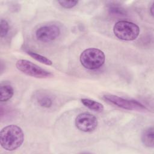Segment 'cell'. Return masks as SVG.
Listing matches in <instances>:
<instances>
[{"instance_id": "6da1fadb", "label": "cell", "mask_w": 154, "mask_h": 154, "mask_svg": "<svg viewBox=\"0 0 154 154\" xmlns=\"http://www.w3.org/2000/svg\"><path fill=\"white\" fill-rule=\"evenodd\" d=\"M24 140L22 129L15 125L4 127L0 132L1 146L6 150L12 151L19 148Z\"/></svg>"}, {"instance_id": "7a4b0ae2", "label": "cell", "mask_w": 154, "mask_h": 154, "mask_svg": "<svg viewBox=\"0 0 154 154\" xmlns=\"http://www.w3.org/2000/svg\"><path fill=\"white\" fill-rule=\"evenodd\" d=\"M79 59L84 67L89 70H96L103 65L105 56L101 50L92 48L84 50L81 54Z\"/></svg>"}, {"instance_id": "3957f363", "label": "cell", "mask_w": 154, "mask_h": 154, "mask_svg": "<svg viewBox=\"0 0 154 154\" xmlns=\"http://www.w3.org/2000/svg\"><path fill=\"white\" fill-rule=\"evenodd\" d=\"M113 31L118 38L125 41H131L138 37L140 34V28L133 22L120 20L114 25Z\"/></svg>"}, {"instance_id": "277c9868", "label": "cell", "mask_w": 154, "mask_h": 154, "mask_svg": "<svg viewBox=\"0 0 154 154\" xmlns=\"http://www.w3.org/2000/svg\"><path fill=\"white\" fill-rule=\"evenodd\" d=\"M17 69L22 73L37 78H48L53 76L50 72L39 67L26 60H19L16 62Z\"/></svg>"}, {"instance_id": "5b68a950", "label": "cell", "mask_w": 154, "mask_h": 154, "mask_svg": "<svg viewBox=\"0 0 154 154\" xmlns=\"http://www.w3.org/2000/svg\"><path fill=\"white\" fill-rule=\"evenodd\" d=\"M103 98L109 103L123 109L138 111L146 109V108L143 104L137 100H129L112 94L104 95Z\"/></svg>"}, {"instance_id": "8992f818", "label": "cell", "mask_w": 154, "mask_h": 154, "mask_svg": "<svg viewBox=\"0 0 154 154\" xmlns=\"http://www.w3.org/2000/svg\"><path fill=\"white\" fill-rule=\"evenodd\" d=\"M97 124L96 117L88 112L81 113L75 119L76 127L81 131L85 132L93 131L97 128Z\"/></svg>"}, {"instance_id": "52a82bcc", "label": "cell", "mask_w": 154, "mask_h": 154, "mask_svg": "<svg viewBox=\"0 0 154 154\" xmlns=\"http://www.w3.org/2000/svg\"><path fill=\"white\" fill-rule=\"evenodd\" d=\"M60 34V28L55 25H46L38 28L35 32L36 38L45 43L55 40Z\"/></svg>"}, {"instance_id": "ba28073f", "label": "cell", "mask_w": 154, "mask_h": 154, "mask_svg": "<svg viewBox=\"0 0 154 154\" xmlns=\"http://www.w3.org/2000/svg\"><path fill=\"white\" fill-rule=\"evenodd\" d=\"M141 141L144 145L148 147H154L153 128L149 127L145 129L141 134Z\"/></svg>"}, {"instance_id": "9c48e42d", "label": "cell", "mask_w": 154, "mask_h": 154, "mask_svg": "<svg viewBox=\"0 0 154 154\" xmlns=\"http://www.w3.org/2000/svg\"><path fill=\"white\" fill-rule=\"evenodd\" d=\"M0 100L2 102L10 100L14 94V90L12 86L8 83L2 82L0 85Z\"/></svg>"}, {"instance_id": "30bf717a", "label": "cell", "mask_w": 154, "mask_h": 154, "mask_svg": "<svg viewBox=\"0 0 154 154\" xmlns=\"http://www.w3.org/2000/svg\"><path fill=\"white\" fill-rule=\"evenodd\" d=\"M82 103L89 108L91 110L96 111V112H101L103 110V105L95 100H91L89 99H82L81 100Z\"/></svg>"}, {"instance_id": "8fae6325", "label": "cell", "mask_w": 154, "mask_h": 154, "mask_svg": "<svg viewBox=\"0 0 154 154\" xmlns=\"http://www.w3.org/2000/svg\"><path fill=\"white\" fill-rule=\"evenodd\" d=\"M37 100L40 106L44 108H49L52 105V99L48 95L40 94L38 96Z\"/></svg>"}, {"instance_id": "7c38bea8", "label": "cell", "mask_w": 154, "mask_h": 154, "mask_svg": "<svg viewBox=\"0 0 154 154\" xmlns=\"http://www.w3.org/2000/svg\"><path fill=\"white\" fill-rule=\"evenodd\" d=\"M27 54L31 56V57H32L34 60H35L36 61L41 63H43V64H45L46 65H48V66H51L52 64V61L48 59V58H46V57H44L42 55H40L38 54H37L35 52H31V51H27L26 52Z\"/></svg>"}, {"instance_id": "4fadbf2b", "label": "cell", "mask_w": 154, "mask_h": 154, "mask_svg": "<svg viewBox=\"0 0 154 154\" xmlns=\"http://www.w3.org/2000/svg\"><path fill=\"white\" fill-rule=\"evenodd\" d=\"M108 10L110 13L117 16H124L126 14V11L123 8L115 4L111 5L108 8Z\"/></svg>"}, {"instance_id": "5bb4252c", "label": "cell", "mask_w": 154, "mask_h": 154, "mask_svg": "<svg viewBox=\"0 0 154 154\" xmlns=\"http://www.w3.org/2000/svg\"><path fill=\"white\" fill-rule=\"evenodd\" d=\"M0 27H1V31H0V35L1 37H4L8 34L9 30V26L8 22L4 20L1 19L0 22Z\"/></svg>"}, {"instance_id": "9a60e30c", "label": "cell", "mask_w": 154, "mask_h": 154, "mask_svg": "<svg viewBox=\"0 0 154 154\" xmlns=\"http://www.w3.org/2000/svg\"><path fill=\"white\" fill-rule=\"evenodd\" d=\"M60 5L65 8H72L78 4V1H58Z\"/></svg>"}, {"instance_id": "2e32d148", "label": "cell", "mask_w": 154, "mask_h": 154, "mask_svg": "<svg viewBox=\"0 0 154 154\" xmlns=\"http://www.w3.org/2000/svg\"><path fill=\"white\" fill-rule=\"evenodd\" d=\"M150 13L152 14V16H153V4H152V5L150 7Z\"/></svg>"}]
</instances>
